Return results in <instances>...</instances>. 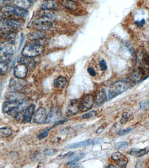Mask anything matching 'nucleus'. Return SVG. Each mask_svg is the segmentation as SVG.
Masks as SVG:
<instances>
[{
  "label": "nucleus",
  "instance_id": "412c9836",
  "mask_svg": "<svg viewBox=\"0 0 149 168\" xmlns=\"http://www.w3.org/2000/svg\"><path fill=\"white\" fill-rule=\"evenodd\" d=\"M19 64H22L25 65L27 67H29L30 68H32L35 66L36 62L34 59L32 58L29 57H24L19 58L18 61Z\"/></svg>",
  "mask_w": 149,
  "mask_h": 168
},
{
  "label": "nucleus",
  "instance_id": "6e6552de",
  "mask_svg": "<svg viewBox=\"0 0 149 168\" xmlns=\"http://www.w3.org/2000/svg\"><path fill=\"white\" fill-rule=\"evenodd\" d=\"M27 82L23 79L14 77L11 79L9 83V88L13 91H19L26 85Z\"/></svg>",
  "mask_w": 149,
  "mask_h": 168
},
{
  "label": "nucleus",
  "instance_id": "4468645a",
  "mask_svg": "<svg viewBox=\"0 0 149 168\" xmlns=\"http://www.w3.org/2000/svg\"><path fill=\"white\" fill-rule=\"evenodd\" d=\"M107 100V95L104 90H103L99 92L96 95L95 99V106L96 107L101 106Z\"/></svg>",
  "mask_w": 149,
  "mask_h": 168
},
{
  "label": "nucleus",
  "instance_id": "c03bdc74",
  "mask_svg": "<svg viewBox=\"0 0 149 168\" xmlns=\"http://www.w3.org/2000/svg\"><path fill=\"white\" fill-rule=\"evenodd\" d=\"M106 126H107V124H106V123H104V124H102L101 126H100V127H99V128L97 129L96 132H97V133H101L102 132L104 131V129H105V128L106 127Z\"/></svg>",
  "mask_w": 149,
  "mask_h": 168
},
{
  "label": "nucleus",
  "instance_id": "aec40b11",
  "mask_svg": "<svg viewBox=\"0 0 149 168\" xmlns=\"http://www.w3.org/2000/svg\"><path fill=\"white\" fill-rule=\"evenodd\" d=\"M14 4L18 8L27 9L32 6L33 3L30 0H14Z\"/></svg>",
  "mask_w": 149,
  "mask_h": 168
},
{
  "label": "nucleus",
  "instance_id": "4be33fe9",
  "mask_svg": "<svg viewBox=\"0 0 149 168\" xmlns=\"http://www.w3.org/2000/svg\"><path fill=\"white\" fill-rule=\"evenodd\" d=\"M68 83V81L66 77L64 76L58 77L54 81V86L57 88H64Z\"/></svg>",
  "mask_w": 149,
  "mask_h": 168
},
{
  "label": "nucleus",
  "instance_id": "7ed1b4c3",
  "mask_svg": "<svg viewBox=\"0 0 149 168\" xmlns=\"http://www.w3.org/2000/svg\"><path fill=\"white\" fill-rule=\"evenodd\" d=\"M1 31L6 34L14 33V31L22 26V23L16 19L3 18L1 21Z\"/></svg>",
  "mask_w": 149,
  "mask_h": 168
},
{
  "label": "nucleus",
  "instance_id": "79ce46f5",
  "mask_svg": "<svg viewBox=\"0 0 149 168\" xmlns=\"http://www.w3.org/2000/svg\"><path fill=\"white\" fill-rule=\"evenodd\" d=\"M87 71L88 73L90 74L91 76L95 77L96 75V70L94 68L92 67H89L87 69Z\"/></svg>",
  "mask_w": 149,
  "mask_h": 168
},
{
  "label": "nucleus",
  "instance_id": "473e14b6",
  "mask_svg": "<svg viewBox=\"0 0 149 168\" xmlns=\"http://www.w3.org/2000/svg\"><path fill=\"white\" fill-rule=\"evenodd\" d=\"M74 152L73 151H69L65 154H61L57 157L58 159H63L65 158H70L73 155Z\"/></svg>",
  "mask_w": 149,
  "mask_h": 168
},
{
  "label": "nucleus",
  "instance_id": "f3484780",
  "mask_svg": "<svg viewBox=\"0 0 149 168\" xmlns=\"http://www.w3.org/2000/svg\"><path fill=\"white\" fill-rule=\"evenodd\" d=\"M149 151V149L148 148H144L143 149H135L133 148L129 150L127 152L128 154L132 156H135L136 157H141L147 154Z\"/></svg>",
  "mask_w": 149,
  "mask_h": 168
},
{
  "label": "nucleus",
  "instance_id": "e433bc0d",
  "mask_svg": "<svg viewBox=\"0 0 149 168\" xmlns=\"http://www.w3.org/2000/svg\"><path fill=\"white\" fill-rule=\"evenodd\" d=\"M140 109L142 110L149 109V101H142L139 104Z\"/></svg>",
  "mask_w": 149,
  "mask_h": 168
},
{
  "label": "nucleus",
  "instance_id": "4c0bfd02",
  "mask_svg": "<svg viewBox=\"0 0 149 168\" xmlns=\"http://www.w3.org/2000/svg\"><path fill=\"white\" fill-rule=\"evenodd\" d=\"M52 128H48V129L43 130L42 132L40 133V134L38 136L39 139L41 140L45 138L48 136L49 132L50 131Z\"/></svg>",
  "mask_w": 149,
  "mask_h": 168
},
{
  "label": "nucleus",
  "instance_id": "dca6fc26",
  "mask_svg": "<svg viewBox=\"0 0 149 168\" xmlns=\"http://www.w3.org/2000/svg\"><path fill=\"white\" fill-rule=\"evenodd\" d=\"M22 101H9L3 105V110L5 113H9L18 105Z\"/></svg>",
  "mask_w": 149,
  "mask_h": 168
},
{
  "label": "nucleus",
  "instance_id": "cd10ccee",
  "mask_svg": "<svg viewBox=\"0 0 149 168\" xmlns=\"http://www.w3.org/2000/svg\"><path fill=\"white\" fill-rule=\"evenodd\" d=\"M142 74L140 72H133L131 75V80L133 82L136 83L140 81L142 79Z\"/></svg>",
  "mask_w": 149,
  "mask_h": 168
},
{
  "label": "nucleus",
  "instance_id": "37998d69",
  "mask_svg": "<svg viewBox=\"0 0 149 168\" xmlns=\"http://www.w3.org/2000/svg\"><path fill=\"white\" fill-rule=\"evenodd\" d=\"M145 23V20L144 19H143L140 21H136L135 22V24L138 27L141 28L143 26L144 24Z\"/></svg>",
  "mask_w": 149,
  "mask_h": 168
},
{
  "label": "nucleus",
  "instance_id": "c85d7f7f",
  "mask_svg": "<svg viewBox=\"0 0 149 168\" xmlns=\"http://www.w3.org/2000/svg\"><path fill=\"white\" fill-rule=\"evenodd\" d=\"M129 146V143L125 141L119 142L116 143L114 146L115 148L116 149H126Z\"/></svg>",
  "mask_w": 149,
  "mask_h": 168
},
{
  "label": "nucleus",
  "instance_id": "a211bd4d",
  "mask_svg": "<svg viewBox=\"0 0 149 168\" xmlns=\"http://www.w3.org/2000/svg\"><path fill=\"white\" fill-rule=\"evenodd\" d=\"M58 3L54 0H45L41 5V9L43 10H49L56 9Z\"/></svg>",
  "mask_w": 149,
  "mask_h": 168
},
{
  "label": "nucleus",
  "instance_id": "393cba45",
  "mask_svg": "<svg viewBox=\"0 0 149 168\" xmlns=\"http://www.w3.org/2000/svg\"><path fill=\"white\" fill-rule=\"evenodd\" d=\"M14 15L21 17H25L28 15L29 12L26 9H22L18 7H14Z\"/></svg>",
  "mask_w": 149,
  "mask_h": 168
},
{
  "label": "nucleus",
  "instance_id": "f704fd0d",
  "mask_svg": "<svg viewBox=\"0 0 149 168\" xmlns=\"http://www.w3.org/2000/svg\"><path fill=\"white\" fill-rule=\"evenodd\" d=\"M124 157V155L120 152H116L111 156L112 159L113 161H118Z\"/></svg>",
  "mask_w": 149,
  "mask_h": 168
},
{
  "label": "nucleus",
  "instance_id": "0eeeda50",
  "mask_svg": "<svg viewBox=\"0 0 149 168\" xmlns=\"http://www.w3.org/2000/svg\"><path fill=\"white\" fill-rule=\"evenodd\" d=\"M62 112L61 110L57 107L52 109L46 117L45 123L47 124L55 123L61 118Z\"/></svg>",
  "mask_w": 149,
  "mask_h": 168
},
{
  "label": "nucleus",
  "instance_id": "9d476101",
  "mask_svg": "<svg viewBox=\"0 0 149 168\" xmlns=\"http://www.w3.org/2000/svg\"><path fill=\"white\" fill-rule=\"evenodd\" d=\"M46 117V111L45 109L40 107L35 112L33 120L34 123L37 124H42L45 122Z\"/></svg>",
  "mask_w": 149,
  "mask_h": 168
},
{
  "label": "nucleus",
  "instance_id": "1a4fd4ad",
  "mask_svg": "<svg viewBox=\"0 0 149 168\" xmlns=\"http://www.w3.org/2000/svg\"><path fill=\"white\" fill-rule=\"evenodd\" d=\"M80 104L77 99H73L70 101L66 110V115L68 117L75 116L79 112Z\"/></svg>",
  "mask_w": 149,
  "mask_h": 168
},
{
  "label": "nucleus",
  "instance_id": "de8ad7c7",
  "mask_svg": "<svg viewBox=\"0 0 149 168\" xmlns=\"http://www.w3.org/2000/svg\"><path fill=\"white\" fill-rule=\"evenodd\" d=\"M9 0H1V2L2 3V2H8V1H9Z\"/></svg>",
  "mask_w": 149,
  "mask_h": 168
},
{
  "label": "nucleus",
  "instance_id": "58836bf2",
  "mask_svg": "<svg viewBox=\"0 0 149 168\" xmlns=\"http://www.w3.org/2000/svg\"><path fill=\"white\" fill-rule=\"evenodd\" d=\"M84 153H79L77 154V155H76V156H74L72 159V160L70 161L74 162H76L82 159L84 157Z\"/></svg>",
  "mask_w": 149,
  "mask_h": 168
},
{
  "label": "nucleus",
  "instance_id": "6ab92c4d",
  "mask_svg": "<svg viewBox=\"0 0 149 168\" xmlns=\"http://www.w3.org/2000/svg\"><path fill=\"white\" fill-rule=\"evenodd\" d=\"M61 4L66 9L71 11H76L78 9L77 4L72 0H62Z\"/></svg>",
  "mask_w": 149,
  "mask_h": 168
},
{
  "label": "nucleus",
  "instance_id": "a878e982",
  "mask_svg": "<svg viewBox=\"0 0 149 168\" xmlns=\"http://www.w3.org/2000/svg\"><path fill=\"white\" fill-rule=\"evenodd\" d=\"M12 130L9 127H3L0 129V135L2 138H7L11 136Z\"/></svg>",
  "mask_w": 149,
  "mask_h": 168
},
{
  "label": "nucleus",
  "instance_id": "39448f33",
  "mask_svg": "<svg viewBox=\"0 0 149 168\" xmlns=\"http://www.w3.org/2000/svg\"><path fill=\"white\" fill-rule=\"evenodd\" d=\"M16 46L14 42L6 41L2 42L0 46L1 56H12L15 52Z\"/></svg>",
  "mask_w": 149,
  "mask_h": 168
},
{
  "label": "nucleus",
  "instance_id": "f257e3e1",
  "mask_svg": "<svg viewBox=\"0 0 149 168\" xmlns=\"http://www.w3.org/2000/svg\"><path fill=\"white\" fill-rule=\"evenodd\" d=\"M56 17L52 12L49 10H44L40 17L35 20L33 23L34 29L37 31L47 30L52 26V23Z\"/></svg>",
  "mask_w": 149,
  "mask_h": 168
},
{
  "label": "nucleus",
  "instance_id": "7c9ffc66",
  "mask_svg": "<svg viewBox=\"0 0 149 168\" xmlns=\"http://www.w3.org/2000/svg\"><path fill=\"white\" fill-rule=\"evenodd\" d=\"M131 114H129V112H125L122 115V118L120 119V123L121 124H124L127 123L129 120V118L131 116Z\"/></svg>",
  "mask_w": 149,
  "mask_h": 168
},
{
  "label": "nucleus",
  "instance_id": "bb28decb",
  "mask_svg": "<svg viewBox=\"0 0 149 168\" xmlns=\"http://www.w3.org/2000/svg\"><path fill=\"white\" fill-rule=\"evenodd\" d=\"M44 156L43 154L40 152H35L31 154V159L34 162H40L44 158Z\"/></svg>",
  "mask_w": 149,
  "mask_h": 168
},
{
  "label": "nucleus",
  "instance_id": "9b49d317",
  "mask_svg": "<svg viewBox=\"0 0 149 168\" xmlns=\"http://www.w3.org/2000/svg\"><path fill=\"white\" fill-rule=\"evenodd\" d=\"M28 73L27 67L22 64H19L14 68V76L18 78L23 79L26 76Z\"/></svg>",
  "mask_w": 149,
  "mask_h": 168
},
{
  "label": "nucleus",
  "instance_id": "b1692460",
  "mask_svg": "<svg viewBox=\"0 0 149 168\" xmlns=\"http://www.w3.org/2000/svg\"><path fill=\"white\" fill-rule=\"evenodd\" d=\"M45 36V34L43 31H38L29 34L28 37L31 40H38L44 39Z\"/></svg>",
  "mask_w": 149,
  "mask_h": 168
},
{
  "label": "nucleus",
  "instance_id": "c756f323",
  "mask_svg": "<svg viewBox=\"0 0 149 168\" xmlns=\"http://www.w3.org/2000/svg\"><path fill=\"white\" fill-rule=\"evenodd\" d=\"M8 64L6 62H0V73L1 75H4L8 70Z\"/></svg>",
  "mask_w": 149,
  "mask_h": 168
},
{
  "label": "nucleus",
  "instance_id": "5701e85b",
  "mask_svg": "<svg viewBox=\"0 0 149 168\" xmlns=\"http://www.w3.org/2000/svg\"><path fill=\"white\" fill-rule=\"evenodd\" d=\"M25 96L22 93L13 91L10 93L7 96L9 101H23Z\"/></svg>",
  "mask_w": 149,
  "mask_h": 168
},
{
  "label": "nucleus",
  "instance_id": "20e7f679",
  "mask_svg": "<svg viewBox=\"0 0 149 168\" xmlns=\"http://www.w3.org/2000/svg\"><path fill=\"white\" fill-rule=\"evenodd\" d=\"M44 47L43 46L38 43H29L23 48L22 50V55L24 57H37L43 53Z\"/></svg>",
  "mask_w": 149,
  "mask_h": 168
},
{
  "label": "nucleus",
  "instance_id": "423d86ee",
  "mask_svg": "<svg viewBox=\"0 0 149 168\" xmlns=\"http://www.w3.org/2000/svg\"><path fill=\"white\" fill-rule=\"evenodd\" d=\"M95 102V99L92 95L89 94L86 95L82 100L80 110L81 112L88 111L92 108Z\"/></svg>",
  "mask_w": 149,
  "mask_h": 168
},
{
  "label": "nucleus",
  "instance_id": "a19ab883",
  "mask_svg": "<svg viewBox=\"0 0 149 168\" xmlns=\"http://www.w3.org/2000/svg\"><path fill=\"white\" fill-rule=\"evenodd\" d=\"M57 151L56 149H47L45 151V154L49 155H54L57 153Z\"/></svg>",
  "mask_w": 149,
  "mask_h": 168
},
{
  "label": "nucleus",
  "instance_id": "2eb2a0df",
  "mask_svg": "<svg viewBox=\"0 0 149 168\" xmlns=\"http://www.w3.org/2000/svg\"><path fill=\"white\" fill-rule=\"evenodd\" d=\"M35 108H36V106L35 105L32 104L26 110L25 113L23 115V123H28L31 122L32 117L34 114Z\"/></svg>",
  "mask_w": 149,
  "mask_h": 168
},
{
  "label": "nucleus",
  "instance_id": "2f4dec72",
  "mask_svg": "<svg viewBox=\"0 0 149 168\" xmlns=\"http://www.w3.org/2000/svg\"><path fill=\"white\" fill-rule=\"evenodd\" d=\"M128 162V159L126 158L123 157L121 159L118 161L117 164L118 166L120 167L125 168L127 167Z\"/></svg>",
  "mask_w": 149,
  "mask_h": 168
},
{
  "label": "nucleus",
  "instance_id": "72a5a7b5",
  "mask_svg": "<svg viewBox=\"0 0 149 168\" xmlns=\"http://www.w3.org/2000/svg\"><path fill=\"white\" fill-rule=\"evenodd\" d=\"M97 115V112L96 111L93 110L92 111L86 113L85 114L83 115L82 118L83 119H89V118L95 117Z\"/></svg>",
  "mask_w": 149,
  "mask_h": 168
},
{
  "label": "nucleus",
  "instance_id": "a18cd8bd",
  "mask_svg": "<svg viewBox=\"0 0 149 168\" xmlns=\"http://www.w3.org/2000/svg\"><path fill=\"white\" fill-rule=\"evenodd\" d=\"M69 120L68 119H65L63 120H61V121H57L56 122V123L55 124L54 126H57V125H60V124H63L65 123V122H67Z\"/></svg>",
  "mask_w": 149,
  "mask_h": 168
},
{
  "label": "nucleus",
  "instance_id": "f03ea898",
  "mask_svg": "<svg viewBox=\"0 0 149 168\" xmlns=\"http://www.w3.org/2000/svg\"><path fill=\"white\" fill-rule=\"evenodd\" d=\"M131 84L127 81H119L113 84L110 88L108 97L110 99L115 98L131 88Z\"/></svg>",
  "mask_w": 149,
  "mask_h": 168
},
{
  "label": "nucleus",
  "instance_id": "c9c22d12",
  "mask_svg": "<svg viewBox=\"0 0 149 168\" xmlns=\"http://www.w3.org/2000/svg\"><path fill=\"white\" fill-rule=\"evenodd\" d=\"M99 65L100 69L102 71H105L108 69L107 63L104 59H101L99 62Z\"/></svg>",
  "mask_w": 149,
  "mask_h": 168
},
{
  "label": "nucleus",
  "instance_id": "f8f14e48",
  "mask_svg": "<svg viewBox=\"0 0 149 168\" xmlns=\"http://www.w3.org/2000/svg\"><path fill=\"white\" fill-rule=\"evenodd\" d=\"M101 140L99 139H88L85 140L80 142L73 143L68 145L67 148L69 149H75V148H79L82 146H90V145H94V144H98L100 143Z\"/></svg>",
  "mask_w": 149,
  "mask_h": 168
},
{
  "label": "nucleus",
  "instance_id": "ea45409f",
  "mask_svg": "<svg viewBox=\"0 0 149 168\" xmlns=\"http://www.w3.org/2000/svg\"><path fill=\"white\" fill-rule=\"evenodd\" d=\"M132 130V128H127V129L120 130L117 133V134L119 135H124L127 134V133H129Z\"/></svg>",
  "mask_w": 149,
  "mask_h": 168
},
{
  "label": "nucleus",
  "instance_id": "49530a36",
  "mask_svg": "<svg viewBox=\"0 0 149 168\" xmlns=\"http://www.w3.org/2000/svg\"><path fill=\"white\" fill-rule=\"evenodd\" d=\"M108 168H117V166H116L113 165H110L109 166H108Z\"/></svg>",
  "mask_w": 149,
  "mask_h": 168
},
{
  "label": "nucleus",
  "instance_id": "ddd939ff",
  "mask_svg": "<svg viewBox=\"0 0 149 168\" xmlns=\"http://www.w3.org/2000/svg\"><path fill=\"white\" fill-rule=\"evenodd\" d=\"M30 102L29 100H26L22 101L16 108L11 111L8 113V114L11 116H17L21 112L24 111L27 109L29 105Z\"/></svg>",
  "mask_w": 149,
  "mask_h": 168
}]
</instances>
